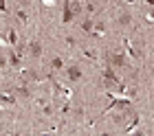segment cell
<instances>
[{
  "label": "cell",
  "instance_id": "cell-8",
  "mask_svg": "<svg viewBox=\"0 0 154 136\" xmlns=\"http://www.w3.org/2000/svg\"><path fill=\"white\" fill-rule=\"evenodd\" d=\"M53 68H62V59H53Z\"/></svg>",
  "mask_w": 154,
  "mask_h": 136
},
{
  "label": "cell",
  "instance_id": "cell-1",
  "mask_svg": "<svg viewBox=\"0 0 154 136\" xmlns=\"http://www.w3.org/2000/svg\"><path fill=\"white\" fill-rule=\"evenodd\" d=\"M66 75H68V79H71V81H79L82 79V70L77 68V66H71V68L66 70Z\"/></svg>",
  "mask_w": 154,
  "mask_h": 136
},
{
  "label": "cell",
  "instance_id": "cell-6",
  "mask_svg": "<svg viewBox=\"0 0 154 136\" xmlns=\"http://www.w3.org/2000/svg\"><path fill=\"white\" fill-rule=\"evenodd\" d=\"M119 24H121V26H125V24H130V16H128V13H123V16L119 18Z\"/></svg>",
  "mask_w": 154,
  "mask_h": 136
},
{
  "label": "cell",
  "instance_id": "cell-10",
  "mask_svg": "<svg viewBox=\"0 0 154 136\" xmlns=\"http://www.w3.org/2000/svg\"><path fill=\"white\" fill-rule=\"evenodd\" d=\"M5 64H7V59H5V57H0V68H2Z\"/></svg>",
  "mask_w": 154,
  "mask_h": 136
},
{
  "label": "cell",
  "instance_id": "cell-5",
  "mask_svg": "<svg viewBox=\"0 0 154 136\" xmlns=\"http://www.w3.org/2000/svg\"><path fill=\"white\" fill-rule=\"evenodd\" d=\"M103 75H106V79H108L110 83H115V81H117V75H115L112 66H110V68H108V70H106V73H103Z\"/></svg>",
  "mask_w": 154,
  "mask_h": 136
},
{
  "label": "cell",
  "instance_id": "cell-11",
  "mask_svg": "<svg viewBox=\"0 0 154 136\" xmlns=\"http://www.w3.org/2000/svg\"><path fill=\"white\" fill-rule=\"evenodd\" d=\"M0 11H5V0H0Z\"/></svg>",
  "mask_w": 154,
  "mask_h": 136
},
{
  "label": "cell",
  "instance_id": "cell-7",
  "mask_svg": "<svg viewBox=\"0 0 154 136\" xmlns=\"http://www.w3.org/2000/svg\"><path fill=\"white\" fill-rule=\"evenodd\" d=\"M18 95H20V97H29V90H26V88H20Z\"/></svg>",
  "mask_w": 154,
  "mask_h": 136
},
{
  "label": "cell",
  "instance_id": "cell-12",
  "mask_svg": "<svg viewBox=\"0 0 154 136\" xmlns=\"http://www.w3.org/2000/svg\"><path fill=\"white\" fill-rule=\"evenodd\" d=\"M145 2H148V5H152V7H154V0H145Z\"/></svg>",
  "mask_w": 154,
  "mask_h": 136
},
{
  "label": "cell",
  "instance_id": "cell-2",
  "mask_svg": "<svg viewBox=\"0 0 154 136\" xmlns=\"http://www.w3.org/2000/svg\"><path fill=\"white\" fill-rule=\"evenodd\" d=\"M29 55L31 57H40L42 55V44H40V42H31V44H29Z\"/></svg>",
  "mask_w": 154,
  "mask_h": 136
},
{
  "label": "cell",
  "instance_id": "cell-4",
  "mask_svg": "<svg viewBox=\"0 0 154 136\" xmlns=\"http://www.w3.org/2000/svg\"><path fill=\"white\" fill-rule=\"evenodd\" d=\"M73 16H75V11H73V7L71 5H64V22H71V20H73Z\"/></svg>",
  "mask_w": 154,
  "mask_h": 136
},
{
  "label": "cell",
  "instance_id": "cell-3",
  "mask_svg": "<svg viewBox=\"0 0 154 136\" xmlns=\"http://www.w3.org/2000/svg\"><path fill=\"white\" fill-rule=\"evenodd\" d=\"M108 64H110L112 68H119V66H123V64H125V59H123V55H110Z\"/></svg>",
  "mask_w": 154,
  "mask_h": 136
},
{
  "label": "cell",
  "instance_id": "cell-9",
  "mask_svg": "<svg viewBox=\"0 0 154 136\" xmlns=\"http://www.w3.org/2000/svg\"><path fill=\"white\" fill-rule=\"evenodd\" d=\"M84 29H86V31H90V29H93V24H90V20H86V22H84Z\"/></svg>",
  "mask_w": 154,
  "mask_h": 136
}]
</instances>
